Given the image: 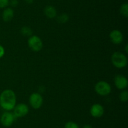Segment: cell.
<instances>
[{"mask_svg":"<svg viewBox=\"0 0 128 128\" xmlns=\"http://www.w3.org/2000/svg\"><path fill=\"white\" fill-rule=\"evenodd\" d=\"M16 105V96L11 89H5L0 94V106L6 111L13 110Z\"/></svg>","mask_w":128,"mask_h":128,"instance_id":"6da1fadb","label":"cell"},{"mask_svg":"<svg viewBox=\"0 0 128 128\" xmlns=\"http://www.w3.org/2000/svg\"><path fill=\"white\" fill-rule=\"evenodd\" d=\"M112 65L118 69H122L128 65L127 56L122 53L116 51L113 53L111 58Z\"/></svg>","mask_w":128,"mask_h":128,"instance_id":"7a4b0ae2","label":"cell"},{"mask_svg":"<svg viewBox=\"0 0 128 128\" xmlns=\"http://www.w3.org/2000/svg\"><path fill=\"white\" fill-rule=\"evenodd\" d=\"M94 90L98 95L101 96H106L111 93V87L108 82L101 80L96 83Z\"/></svg>","mask_w":128,"mask_h":128,"instance_id":"3957f363","label":"cell"},{"mask_svg":"<svg viewBox=\"0 0 128 128\" xmlns=\"http://www.w3.org/2000/svg\"><path fill=\"white\" fill-rule=\"evenodd\" d=\"M28 46L34 51H40L43 47L42 40L37 35H31L28 40Z\"/></svg>","mask_w":128,"mask_h":128,"instance_id":"277c9868","label":"cell"},{"mask_svg":"<svg viewBox=\"0 0 128 128\" xmlns=\"http://www.w3.org/2000/svg\"><path fill=\"white\" fill-rule=\"evenodd\" d=\"M29 102L33 109H38L42 106L43 103V98L38 92H34L30 95Z\"/></svg>","mask_w":128,"mask_h":128,"instance_id":"5b68a950","label":"cell"},{"mask_svg":"<svg viewBox=\"0 0 128 128\" xmlns=\"http://www.w3.org/2000/svg\"><path fill=\"white\" fill-rule=\"evenodd\" d=\"M16 117L13 113L10 111H6L2 113L0 118V122L4 127H9L12 125Z\"/></svg>","mask_w":128,"mask_h":128,"instance_id":"8992f818","label":"cell"},{"mask_svg":"<svg viewBox=\"0 0 128 128\" xmlns=\"http://www.w3.org/2000/svg\"><path fill=\"white\" fill-rule=\"evenodd\" d=\"M14 115L16 117H22L27 115L29 112V107L26 104L20 103L15 105L13 109Z\"/></svg>","mask_w":128,"mask_h":128,"instance_id":"52a82bcc","label":"cell"},{"mask_svg":"<svg viewBox=\"0 0 128 128\" xmlns=\"http://www.w3.org/2000/svg\"><path fill=\"white\" fill-rule=\"evenodd\" d=\"M114 84L117 89L120 90H124L128 87V85L127 78L124 75L118 74L114 77Z\"/></svg>","mask_w":128,"mask_h":128,"instance_id":"ba28073f","label":"cell"},{"mask_svg":"<svg viewBox=\"0 0 128 128\" xmlns=\"http://www.w3.org/2000/svg\"><path fill=\"white\" fill-rule=\"evenodd\" d=\"M110 38L111 42L115 45H120L123 41V35L118 30H113L110 33Z\"/></svg>","mask_w":128,"mask_h":128,"instance_id":"9c48e42d","label":"cell"},{"mask_svg":"<svg viewBox=\"0 0 128 128\" xmlns=\"http://www.w3.org/2000/svg\"><path fill=\"white\" fill-rule=\"evenodd\" d=\"M104 113L103 106L100 104H94L91 107L90 114L93 117L99 118L102 116Z\"/></svg>","mask_w":128,"mask_h":128,"instance_id":"30bf717a","label":"cell"},{"mask_svg":"<svg viewBox=\"0 0 128 128\" xmlns=\"http://www.w3.org/2000/svg\"><path fill=\"white\" fill-rule=\"evenodd\" d=\"M14 10L11 8H6L2 13V18L5 22L10 21L14 17Z\"/></svg>","mask_w":128,"mask_h":128,"instance_id":"8fae6325","label":"cell"},{"mask_svg":"<svg viewBox=\"0 0 128 128\" xmlns=\"http://www.w3.org/2000/svg\"><path fill=\"white\" fill-rule=\"evenodd\" d=\"M44 12L45 15L50 19L54 18L57 16V11L56 8L51 5L46 6L44 10Z\"/></svg>","mask_w":128,"mask_h":128,"instance_id":"7c38bea8","label":"cell"},{"mask_svg":"<svg viewBox=\"0 0 128 128\" xmlns=\"http://www.w3.org/2000/svg\"><path fill=\"white\" fill-rule=\"evenodd\" d=\"M21 33L26 36H31L32 34V31L30 27L24 26L21 28Z\"/></svg>","mask_w":128,"mask_h":128,"instance_id":"4fadbf2b","label":"cell"},{"mask_svg":"<svg viewBox=\"0 0 128 128\" xmlns=\"http://www.w3.org/2000/svg\"><path fill=\"white\" fill-rule=\"evenodd\" d=\"M120 13L121 15L124 17L127 18L128 16V5L127 3H123L121 5V7L120 9Z\"/></svg>","mask_w":128,"mask_h":128,"instance_id":"5bb4252c","label":"cell"},{"mask_svg":"<svg viewBox=\"0 0 128 128\" xmlns=\"http://www.w3.org/2000/svg\"><path fill=\"white\" fill-rule=\"evenodd\" d=\"M69 20V16L66 13H62L57 17L58 22L60 23H65Z\"/></svg>","mask_w":128,"mask_h":128,"instance_id":"9a60e30c","label":"cell"},{"mask_svg":"<svg viewBox=\"0 0 128 128\" xmlns=\"http://www.w3.org/2000/svg\"><path fill=\"white\" fill-rule=\"evenodd\" d=\"M120 99L122 102H127L128 100V92L127 90H122L120 94Z\"/></svg>","mask_w":128,"mask_h":128,"instance_id":"2e32d148","label":"cell"},{"mask_svg":"<svg viewBox=\"0 0 128 128\" xmlns=\"http://www.w3.org/2000/svg\"><path fill=\"white\" fill-rule=\"evenodd\" d=\"M64 128H80L77 123L73 121H69L65 124Z\"/></svg>","mask_w":128,"mask_h":128,"instance_id":"e0dca14e","label":"cell"},{"mask_svg":"<svg viewBox=\"0 0 128 128\" xmlns=\"http://www.w3.org/2000/svg\"><path fill=\"white\" fill-rule=\"evenodd\" d=\"M9 3H10L9 0H0V8H6L8 7Z\"/></svg>","mask_w":128,"mask_h":128,"instance_id":"ac0fdd59","label":"cell"},{"mask_svg":"<svg viewBox=\"0 0 128 128\" xmlns=\"http://www.w3.org/2000/svg\"><path fill=\"white\" fill-rule=\"evenodd\" d=\"M4 53H5L4 48L2 45H0V58H2V56L4 55Z\"/></svg>","mask_w":128,"mask_h":128,"instance_id":"d6986e66","label":"cell"},{"mask_svg":"<svg viewBox=\"0 0 128 128\" xmlns=\"http://www.w3.org/2000/svg\"><path fill=\"white\" fill-rule=\"evenodd\" d=\"M9 4H10L12 7H16L18 5V0H11Z\"/></svg>","mask_w":128,"mask_h":128,"instance_id":"ffe728a7","label":"cell"},{"mask_svg":"<svg viewBox=\"0 0 128 128\" xmlns=\"http://www.w3.org/2000/svg\"><path fill=\"white\" fill-rule=\"evenodd\" d=\"M82 128H92V127L90 124H86V125H84Z\"/></svg>","mask_w":128,"mask_h":128,"instance_id":"44dd1931","label":"cell"},{"mask_svg":"<svg viewBox=\"0 0 128 128\" xmlns=\"http://www.w3.org/2000/svg\"><path fill=\"white\" fill-rule=\"evenodd\" d=\"M34 0H25L26 3H27L28 4H31L32 2H33Z\"/></svg>","mask_w":128,"mask_h":128,"instance_id":"7402d4cb","label":"cell"},{"mask_svg":"<svg viewBox=\"0 0 128 128\" xmlns=\"http://www.w3.org/2000/svg\"><path fill=\"white\" fill-rule=\"evenodd\" d=\"M128 45H126V48H125V50H126V53L128 52Z\"/></svg>","mask_w":128,"mask_h":128,"instance_id":"603a6c76","label":"cell"}]
</instances>
